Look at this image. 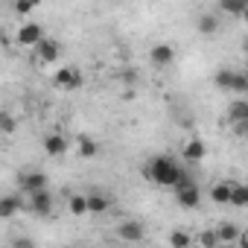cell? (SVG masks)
<instances>
[{
	"instance_id": "4316f807",
	"label": "cell",
	"mask_w": 248,
	"mask_h": 248,
	"mask_svg": "<svg viewBox=\"0 0 248 248\" xmlns=\"http://www.w3.org/2000/svg\"><path fill=\"white\" fill-rule=\"evenodd\" d=\"M12 248H35V242L30 236H15L12 239Z\"/></svg>"
},
{
	"instance_id": "f1b7e54d",
	"label": "cell",
	"mask_w": 248,
	"mask_h": 248,
	"mask_svg": "<svg viewBox=\"0 0 248 248\" xmlns=\"http://www.w3.org/2000/svg\"><path fill=\"white\" fill-rule=\"evenodd\" d=\"M236 248H248V236H245V231L236 236Z\"/></svg>"
},
{
	"instance_id": "ac0fdd59",
	"label": "cell",
	"mask_w": 248,
	"mask_h": 248,
	"mask_svg": "<svg viewBox=\"0 0 248 248\" xmlns=\"http://www.w3.org/2000/svg\"><path fill=\"white\" fill-rule=\"evenodd\" d=\"M233 76H236V70H228V67H222V70H216L213 82H216V88H222V91H231V88H233Z\"/></svg>"
},
{
	"instance_id": "ffe728a7",
	"label": "cell",
	"mask_w": 248,
	"mask_h": 248,
	"mask_svg": "<svg viewBox=\"0 0 248 248\" xmlns=\"http://www.w3.org/2000/svg\"><path fill=\"white\" fill-rule=\"evenodd\" d=\"M18 132V120L9 111H0V135H15Z\"/></svg>"
},
{
	"instance_id": "f546056e",
	"label": "cell",
	"mask_w": 248,
	"mask_h": 248,
	"mask_svg": "<svg viewBox=\"0 0 248 248\" xmlns=\"http://www.w3.org/2000/svg\"><path fill=\"white\" fill-rule=\"evenodd\" d=\"M216 248H231V245H216Z\"/></svg>"
},
{
	"instance_id": "5b68a950",
	"label": "cell",
	"mask_w": 248,
	"mask_h": 248,
	"mask_svg": "<svg viewBox=\"0 0 248 248\" xmlns=\"http://www.w3.org/2000/svg\"><path fill=\"white\" fill-rule=\"evenodd\" d=\"M15 38H18L21 47H38L44 41V30H41V24H24Z\"/></svg>"
},
{
	"instance_id": "484cf974",
	"label": "cell",
	"mask_w": 248,
	"mask_h": 248,
	"mask_svg": "<svg viewBox=\"0 0 248 248\" xmlns=\"http://www.w3.org/2000/svg\"><path fill=\"white\" fill-rule=\"evenodd\" d=\"M222 12H231V15H245L248 6L245 3H222Z\"/></svg>"
},
{
	"instance_id": "277c9868",
	"label": "cell",
	"mask_w": 248,
	"mask_h": 248,
	"mask_svg": "<svg viewBox=\"0 0 248 248\" xmlns=\"http://www.w3.org/2000/svg\"><path fill=\"white\" fill-rule=\"evenodd\" d=\"M117 236H120L123 242H140V239L146 236V228H143L138 219H126V222L117 225Z\"/></svg>"
},
{
	"instance_id": "ba28073f",
	"label": "cell",
	"mask_w": 248,
	"mask_h": 248,
	"mask_svg": "<svg viewBox=\"0 0 248 248\" xmlns=\"http://www.w3.org/2000/svg\"><path fill=\"white\" fill-rule=\"evenodd\" d=\"M204 155H207V146H204V140H199V138L187 140V143H184V149H181V158H184L187 164H199Z\"/></svg>"
},
{
	"instance_id": "44dd1931",
	"label": "cell",
	"mask_w": 248,
	"mask_h": 248,
	"mask_svg": "<svg viewBox=\"0 0 248 248\" xmlns=\"http://www.w3.org/2000/svg\"><path fill=\"white\" fill-rule=\"evenodd\" d=\"M193 245V236L187 231H172L170 233V248H190Z\"/></svg>"
},
{
	"instance_id": "e0dca14e",
	"label": "cell",
	"mask_w": 248,
	"mask_h": 248,
	"mask_svg": "<svg viewBox=\"0 0 248 248\" xmlns=\"http://www.w3.org/2000/svg\"><path fill=\"white\" fill-rule=\"evenodd\" d=\"M196 30H199L202 35H213V32L219 30V15H213V12H207V15H199V21H196Z\"/></svg>"
},
{
	"instance_id": "4fadbf2b",
	"label": "cell",
	"mask_w": 248,
	"mask_h": 248,
	"mask_svg": "<svg viewBox=\"0 0 248 248\" xmlns=\"http://www.w3.org/2000/svg\"><path fill=\"white\" fill-rule=\"evenodd\" d=\"M85 204H88V213L99 216V213H105V210L111 207V199L102 196V193H88V196H85Z\"/></svg>"
},
{
	"instance_id": "9a60e30c",
	"label": "cell",
	"mask_w": 248,
	"mask_h": 248,
	"mask_svg": "<svg viewBox=\"0 0 248 248\" xmlns=\"http://www.w3.org/2000/svg\"><path fill=\"white\" fill-rule=\"evenodd\" d=\"M231 187H233V181H219V184H213V187H210L213 204H231Z\"/></svg>"
},
{
	"instance_id": "52a82bcc",
	"label": "cell",
	"mask_w": 248,
	"mask_h": 248,
	"mask_svg": "<svg viewBox=\"0 0 248 248\" xmlns=\"http://www.w3.org/2000/svg\"><path fill=\"white\" fill-rule=\"evenodd\" d=\"M79 82H82V76H79V70H76V67H70V64L53 73V85H56V88L73 91V88H79Z\"/></svg>"
},
{
	"instance_id": "3957f363",
	"label": "cell",
	"mask_w": 248,
	"mask_h": 248,
	"mask_svg": "<svg viewBox=\"0 0 248 248\" xmlns=\"http://www.w3.org/2000/svg\"><path fill=\"white\" fill-rule=\"evenodd\" d=\"M18 187H21L24 193H30V196H35V193H41V190H47V175H44V172H38V170H30V172H21V178H18Z\"/></svg>"
},
{
	"instance_id": "8fae6325",
	"label": "cell",
	"mask_w": 248,
	"mask_h": 248,
	"mask_svg": "<svg viewBox=\"0 0 248 248\" xmlns=\"http://www.w3.org/2000/svg\"><path fill=\"white\" fill-rule=\"evenodd\" d=\"M213 231H216V236H219V245H233L236 236L242 233V228H239L236 222H222V225L213 228Z\"/></svg>"
},
{
	"instance_id": "d4e9b609",
	"label": "cell",
	"mask_w": 248,
	"mask_h": 248,
	"mask_svg": "<svg viewBox=\"0 0 248 248\" xmlns=\"http://www.w3.org/2000/svg\"><path fill=\"white\" fill-rule=\"evenodd\" d=\"M233 93H245L248 91V76L242 73V70H236V76H233V88H231Z\"/></svg>"
},
{
	"instance_id": "9c48e42d",
	"label": "cell",
	"mask_w": 248,
	"mask_h": 248,
	"mask_svg": "<svg viewBox=\"0 0 248 248\" xmlns=\"http://www.w3.org/2000/svg\"><path fill=\"white\" fill-rule=\"evenodd\" d=\"M30 210L38 213V216H50V210H53V196H50V190H41V193L30 196Z\"/></svg>"
},
{
	"instance_id": "d6986e66",
	"label": "cell",
	"mask_w": 248,
	"mask_h": 248,
	"mask_svg": "<svg viewBox=\"0 0 248 248\" xmlns=\"http://www.w3.org/2000/svg\"><path fill=\"white\" fill-rule=\"evenodd\" d=\"M231 204L233 207H245L248 204V187L245 184H236L233 181V187H231Z\"/></svg>"
},
{
	"instance_id": "7a4b0ae2",
	"label": "cell",
	"mask_w": 248,
	"mask_h": 248,
	"mask_svg": "<svg viewBox=\"0 0 248 248\" xmlns=\"http://www.w3.org/2000/svg\"><path fill=\"white\" fill-rule=\"evenodd\" d=\"M175 190V202L181 204V207H187V210H193V207H199V202H202V187L196 184V178L184 170V175L178 178V184L172 187Z\"/></svg>"
},
{
	"instance_id": "8992f818",
	"label": "cell",
	"mask_w": 248,
	"mask_h": 248,
	"mask_svg": "<svg viewBox=\"0 0 248 248\" xmlns=\"http://www.w3.org/2000/svg\"><path fill=\"white\" fill-rule=\"evenodd\" d=\"M35 56H38V62H41V64H56V62H59V56H62V44H59V41H53V38H44V41L35 47Z\"/></svg>"
},
{
	"instance_id": "30bf717a",
	"label": "cell",
	"mask_w": 248,
	"mask_h": 248,
	"mask_svg": "<svg viewBox=\"0 0 248 248\" xmlns=\"http://www.w3.org/2000/svg\"><path fill=\"white\" fill-rule=\"evenodd\" d=\"M149 59H152V64L167 67V64H172L175 50H172V44H155V47H152V53H149Z\"/></svg>"
},
{
	"instance_id": "603a6c76",
	"label": "cell",
	"mask_w": 248,
	"mask_h": 248,
	"mask_svg": "<svg viewBox=\"0 0 248 248\" xmlns=\"http://www.w3.org/2000/svg\"><path fill=\"white\" fill-rule=\"evenodd\" d=\"M67 210L73 213V216H85L88 213V204H85V196H70V202H67Z\"/></svg>"
},
{
	"instance_id": "7c38bea8",
	"label": "cell",
	"mask_w": 248,
	"mask_h": 248,
	"mask_svg": "<svg viewBox=\"0 0 248 248\" xmlns=\"http://www.w3.org/2000/svg\"><path fill=\"white\" fill-rule=\"evenodd\" d=\"M44 152L53 155V158H62V155L67 152V140H64V135H47V138H44Z\"/></svg>"
},
{
	"instance_id": "6da1fadb",
	"label": "cell",
	"mask_w": 248,
	"mask_h": 248,
	"mask_svg": "<svg viewBox=\"0 0 248 248\" xmlns=\"http://www.w3.org/2000/svg\"><path fill=\"white\" fill-rule=\"evenodd\" d=\"M146 175H149L158 187H175L178 178L184 175V167H181L175 158H170V155H158V158L149 161Z\"/></svg>"
},
{
	"instance_id": "5bb4252c",
	"label": "cell",
	"mask_w": 248,
	"mask_h": 248,
	"mask_svg": "<svg viewBox=\"0 0 248 248\" xmlns=\"http://www.w3.org/2000/svg\"><path fill=\"white\" fill-rule=\"evenodd\" d=\"M228 120L233 123V126H242V123H248V102H245V99L231 102V108H228Z\"/></svg>"
},
{
	"instance_id": "2e32d148",
	"label": "cell",
	"mask_w": 248,
	"mask_h": 248,
	"mask_svg": "<svg viewBox=\"0 0 248 248\" xmlns=\"http://www.w3.org/2000/svg\"><path fill=\"white\" fill-rule=\"evenodd\" d=\"M21 207L24 204H21L18 196H0V219H12Z\"/></svg>"
},
{
	"instance_id": "7402d4cb",
	"label": "cell",
	"mask_w": 248,
	"mask_h": 248,
	"mask_svg": "<svg viewBox=\"0 0 248 248\" xmlns=\"http://www.w3.org/2000/svg\"><path fill=\"white\" fill-rule=\"evenodd\" d=\"M96 152H99V146H96L93 138H79V155L82 158H93Z\"/></svg>"
},
{
	"instance_id": "cb8c5ba5",
	"label": "cell",
	"mask_w": 248,
	"mask_h": 248,
	"mask_svg": "<svg viewBox=\"0 0 248 248\" xmlns=\"http://www.w3.org/2000/svg\"><path fill=\"white\" fill-rule=\"evenodd\" d=\"M199 245H202V248H216V245H219V236H216V231H213V228L202 231V233H199Z\"/></svg>"
},
{
	"instance_id": "83f0119b",
	"label": "cell",
	"mask_w": 248,
	"mask_h": 248,
	"mask_svg": "<svg viewBox=\"0 0 248 248\" xmlns=\"http://www.w3.org/2000/svg\"><path fill=\"white\" fill-rule=\"evenodd\" d=\"M32 9H35V3H15V12L18 15H30Z\"/></svg>"
}]
</instances>
